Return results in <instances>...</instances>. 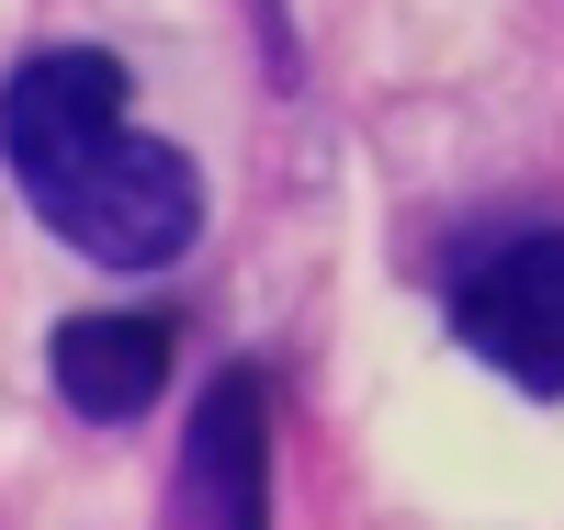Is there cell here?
Segmentation results:
<instances>
[{
  "instance_id": "3957f363",
  "label": "cell",
  "mask_w": 564,
  "mask_h": 530,
  "mask_svg": "<svg viewBox=\"0 0 564 530\" xmlns=\"http://www.w3.org/2000/svg\"><path fill=\"white\" fill-rule=\"evenodd\" d=\"M170 530H271V372L215 361L170 452Z\"/></svg>"
},
{
  "instance_id": "7a4b0ae2",
  "label": "cell",
  "mask_w": 564,
  "mask_h": 530,
  "mask_svg": "<svg viewBox=\"0 0 564 530\" xmlns=\"http://www.w3.org/2000/svg\"><path fill=\"white\" fill-rule=\"evenodd\" d=\"M441 316L497 383L564 407V215H497L441 249Z\"/></svg>"
},
{
  "instance_id": "6da1fadb",
  "label": "cell",
  "mask_w": 564,
  "mask_h": 530,
  "mask_svg": "<svg viewBox=\"0 0 564 530\" xmlns=\"http://www.w3.org/2000/svg\"><path fill=\"white\" fill-rule=\"evenodd\" d=\"M0 159L34 192L45 237H68L90 271H181L204 237L193 148L135 125V79L113 45H34L0 79Z\"/></svg>"
},
{
  "instance_id": "277c9868",
  "label": "cell",
  "mask_w": 564,
  "mask_h": 530,
  "mask_svg": "<svg viewBox=\"0 0 564 530\" xmlns=\"http://www.w3.org/2000/svg\"><path fill=\"white\" fill-rule=\"evenodd\" d=\"M181 372V316L170 305H79L45 327V396L90 429H135Z\"/></svg>"
}]
</instances>
